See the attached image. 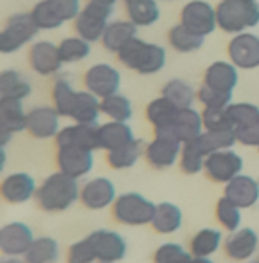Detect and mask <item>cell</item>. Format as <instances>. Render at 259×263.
Listing matches in <instances>:
<instances>
[{"label": "cell", "instance_id": "cell-1", "mask_svg": "<svg viewBox=\"0 0 259 263\" xmlns=\"http://www.w3.org/2000/svg\"><path fill=\"white\" fill-rule=\"evenodd\" d=\"M81 190L77 186V179L56 172L44 180L36 191V202L40 209L47 213H59L69 209L79 198Z\"/></svg>", "mask_w": 259, "mask_h": 263}, {"label": "cell", "instance_id": "cell-2", "mask_svg": "<svg viewBox=\"0 0 259 263\" xmlns=\"http://www.w3.org/2000/svg\"><path fill=\"white\" fill-rule=\"evenodd\" d=\"M121 63L128 69L135 70L144 76H150L158 70L164 69L166 65V49L157 44H150L141 38H133L130 40L119 52Z\"/></svg>", "mask_w": 259, "mask_h": 263}, {"label": "cell", "instance_id": "cell-3", "mask_svg": "<svg viewBox=\"0 0 259 263\" xmlns=\"http://www.w3.org/2000/svg\"><path fill=\"white\" fill-rule=\"evenodd\" d=\"M216 22L229 34L245 33L259 24L257 0H222L216 8Z\"/></svg>", "mask_w": 259, "mask_h": 263}, {"label": "cell", "instance_id": "cell-4", "mask_svg": "<svg viewBox=\"0 0 259 263\" xmlns=\"http://www.w3.org/2000/svg\"><path fill=\"white\" fill-rule=\"evenodd\" d=\"M157 204L139 193H124L113 202V216L124 226H146L155 216Z\"/></svg>", "mask_w": 259, "mask_h": 263}, {"label": "cell", "instance_id": "cell-5", "mask_svg": "<svg viewBox=\"0 0 259 263\" xmlns=\"http://www.w3.org/2000/svg\"><path fill=\"white\" fill-rule=\"evenodd\" d=\"M113 6L103 4V2H95L90 0L81 13L77 15V18L74 20L76 31L81 38H85L87 42H99L103 40L106 27H108V20L112 16Z\"/></svg>", "mask_w": 259, "mask_h": 263}, {"label": "cell", "instance_id": "cell-6", "mask_svg": "<svg viewBox=\"0 0 259 263\" xmlns=\"http://www.w3.org/2000/svg\"><path fill=\"white\" fill-rule=\"evenodd\" d=\"M38 26L34 24L31 13H18L8 18L4 29L0 31V52L11 54L22 49L38 34Z\"/></svg>", "mask_w": 259, "mask_h": 263}, {"label": "cell", "instance_id": "cell-7", "mask_svg": "<svg viewBox=\"0 0 259 263\" xmlns=\"http://www.w3.org/2000/svg\"><path fill=\"white\" fill-rule=\"evenodd\" d=\"M184 143L171 130L155 132V139L146 146V159L153 168H171L182 154Z\"/></svg>", "mask_w": 259, "mask_h": 263}, {"label": "cell", "instance_id": "cell-8", "mask_svg": "<svg viewBox=\"0 0 259 263\" xmlns=\"http://www.w3.org/2000/svg\"><path fill=\"white\" fill-rule=\"evenodd\" d=\"M180 24L186 29H189L191 33L205 38L218 27L216 9L205 0H193V2L184 6L182 15H180Z\"/></svg>", "mask_w": 259, "mask_h": 263}, {"label": "cell", "instance_id": "cell-9", "mask_svg": "<svg viewBox=\"0 0 259 263\" xmlns=\"http://www.w3.org/2000/svg\"><path fill=\"white\" fill-rule=\"evenodd\" d=\"M204 170L211 180L220 184H227L241 173V170H243V159L232 150H220L205 159Z\"/></svg>", "mask_w": 259, "mask_h": 263}, {"label": "cell", "instance_id": "cell-10", "mask_svg": "<svg viewBox=\"0 0 259 263\" xmlns=\"http://www.w3.org/2000/svg\"><path fill=\"white\" fill-rule=\"evenodd\" d=\"M85 87L88 92L95 94L99 99L117 94L121 87V74L115 67L108 63L92 65L85 74Z\"/></svg>", "mask_w": 259, "mask_h": 263}, {"label": "cell", "instance_id": "cell-11", "mask_svg": "<svg viewBox=\"0 0 259 263\" xmlns=\"http://www.w3.org/2000/svg\"><path fill=\"white\" fill-rule=\"evenodd\" d=\"M229 52L230 63L237 69H257L259 67V36L252 33H240L229 42Z\"/></svg>", "mask_w": 259, "mask_h": 263}, {"label": "cell", "instance_id": "cell-12", "mask_svg": "<svg viewBox=\"0 0 259 263\" xmlns=\"http://www.w3.org/2000/svg\"><path fill=\"white\" fill-rule=\"evenodd\" d=\"M56 162L62 173L79 179L94 168V152L77 146H59L56 154Z\"/></svg>", "mask_w": 259, "mask_h": 263}, {"label": "cell", "instance_id": "cell-13", "mask_svg": "<svg viewBox=\"0 0 259 263\" xmlns=\"http://www.w3.org/2000/svg\"><path fill=\"white\" fill-rule=\"evenodd\" d=\"M34 241L33 229L22 222H11L0 229V251L6 256H26Z\"/></svg>", "mask_w": 259, "mask_h": 263}, {"label": "cell", "instance_id": "cell-14", "mask_svg": "<svg viewBox=\"0 0 259 263\" xmlns=\"http://www.w3.org/2000/svg\"><path fill=\"white\" fill-rule=\"evenodd\" d=\"M56 146H77L85 150H99L101 141H99V124H85L76 123L59 130L56 136Z\"/></svg>", "mask_w": 259, "mask_h": 263}, {"label": "cell", "instance_id": "cell-15", "mask_svg": "<svg viewBox=\"0 0 259 263\" xmlns=\"http://www.w3.org/2000/svg\"><path fill=\"white\" fill-rule=\"evenodd\" d=\"M88 240L92 241V247L97 256V261L115 263L126 256V241L115 231L97 229L88 234Z\"/></svg>", "mask_w": 259, "mask_h": 263}, {"label": "cell", "instance_id": "cell-16", "mask_svg": "<svg viewBox=\"0 0 259 263\" xmlns=\"http://www.w3.org/2000/svg\"><path fill=\"white\" fill-rule=\"evenodd\" d=\"M59 112L54 106H36L27 112V132L36 139H51L59 134Z\"/></svg>", "mask_w": 259, "mask_h": 263}, {"label": "cell", "instance_id": "cell-17", "mask_svg": "<svg viewBox=\"0 0 259 263\" xmlns=\"http://www.w3.org/2000/svg\"><path fill=\"white\" fill-rule=\"evenodd\" d=\"M79 200L83 202L85 208L92 209V211L105 209L115 202V186L112 180L105 179V177L92 179L81 187Z\"/></svg>", "mask_w": 259, "mask_h": 263}, {"label": "cell", "instance_id": "cell-18", "mask_svg": "<svg viewBox=\"0 0 259 263\" xmlns=\"http://www.w3.org/2000/svg\"><path fill=\"white\" fill-rule=\"evenodd\" d=\"M36 182L29 173H11L8 175L2 184H0V193L2 198L9 204H24V202L31 200L33 197H36Z\"/></svg>", "mask_w": 259, "mask_h": 263}, {"label": "cell", "instance_id": "cell-19", "mask_svg": "<svg viewBox=\"0 0 259 263\" xmlns=\"http://www.w3.org/2000/svg\"><path fill=\"white\" fill-rule=\"evenodd\" d=\"M29 63L31 69L40 76H51L62 69L63 62L59 56L58 45L52 42H36L29 51Z\"/></svg>", "mask_w": 259, "mask_h": 263}, {"label": "cell", "instance_id": "cell-20", "mask_svg": "<svg viewBox=\"0 0 259 263\" xmlns=\"http://www.w3.org/2000/svg\"><path fill=\"white\" fill-rule=\"evenodd\" d=\"M223 197H227L230 202L241 209H248L259 200V184L255 179L248 175H237L230 182L225 184Z\"/></svg>", "mask_w": 259, "mask_h": 263}, {"label": "cell", "instance_id": "cell-21", "mask_svg": "<svg viewBox=\"0 0 259 263\" xmlns=\"http://www.w3.org/2000/svg\"><path fill=\"white\" fill-rule=\"evenodd\" d=\"M257 241L259 238L255 231L250 227H243V229L234 231L225 240V252L229 258L236 259V261H247L254 256Z\"/></svg>", "mask_w": 259, "mask_h": 263}, {"label": "cell", "instance_id": "cell-22", "mask_svg": "<svg viewBox=\"0 0 259 263\" xmlns=\"http://www.w3.org/2000/svg\"><path fill=\"white\" fill-rule=\"evenodd\" d=\"M27 130V112L22 99H0V132L11 136Z\"/></svg>", "mask_w": 259, "mask_h": 263}, {"label": "cell", "instance_id": "cell-23", "mask_svg": "<svg viewBox=\"0 0 259 263\" xmlns=\"http://www.w3.org/2000/svg\"><path fill=\"white\" fill-rule=\"evenodd\" d=\"M205 87L216 88V90L232 92L237 85V67L229 62H214L207 67L204 78Z\"/></svg>", "mask_w": 259, "mask_h": 263}, {"label": "cell", "instance_id": "cell-24", "mask_svg": "<svg viewBox=\"0 0 259 263\" xmlns=\"http://www.w3.org/2000/svg\"><path fill=\"white\" fill-rule=\"evenodd\" d=\"M133 139H135V136H133V130L128 123L108 121V123L99 126V141H101V148L106 152L119 150L124 144L132 143Z\"/></svg>", "mask_w": 259, "mask_h": 263}, {"label": "cell", "instance_id": "cell-25", "mask_svg": "<svg viewBox=\"0 0 259 263\" xmlns=\"http://www.w3.org/2000/svg\"><path fill=\"white\" fill-rule=\"evenodd\" d=\"M178 112H180V108H176V106L173 105L169 99H166L164 96L155 98L146 108L148 121L153 124L155 132L171 130L176 117H178Z\"/></svg>", "mask_w": 259, "mask_h": 263}, {"label": "cell", "instance_id": "cell-26", "mask_svg": "<svg viewBox=\"0 0 259 263\" xmlns=\"http://www.w3.org/2000/svg\"><path fill=\"white\" fill-rule=\"evenodd\" d=\"M137 36V26L130 20H117V22L108 24L105 34H103V45L106 51L119 52L130 40Z\"/></svg>", "mask_w": 259, "mask_h": 263}, {"label": "cell", "instance_id": "cell-27", "mask_svg": "<svg viewBox=\"0 0 259 263\" xmlns=\"http://www.w3.org/2000/svg\"><path fill=\"white\" fill-rule=\"evenodd\" d=\"M204 121H202V114H198L194 108H184L178 112L175 124H173L171 132L178 137L182 143H189L194 141L204 134Z\"/></svg>", "mask_w": 259, "mask_h": 263}, {"label": "cell", "instance_id": "cell-28", "mask_svg": "<svg viewBox=\"0 0 259 263\" xmlns=\"http://www.w3.org/2000/svg\"><path fill=\"white\" fill-rule=\"evenodd\" d=\"M128 20L137 27H150L161 18L157 0H124Z\"/></svg>", "mask_w": 259, "mask_h": 263}, {"label": "cell", "instance_id": "cell-29", "mask_svg": "<svg viewBox=\"0 0 259 263\" xmlns=\"http://www.w3.org/2000/svg\"><path fill=\"white\" fill-rule=\"evenodd\" d=\"M99 114H101V99L88 90L77 92L76 105L70 112V119H74L76 123L97 124Z\"/></svg>", "mask_w": 259, "mask_h": 263}, {"label": "cell", "instance_id": "cell-30", "mask_svg": "<svg viewBox=\"0 0 259 263\" xmlns=\"http://www.w3.org/2000/svg\"><path fill=\"white\" fill-rule=\"evenodd\" d=\"M151 226L161 234L175 233L182 226V211H180L178 205L171 204V202H161V204H157V209H155Z\"/></svg>", "mask_w": 259, "mask_h": 263}, {"label": "cell", "instance_id": "cell-31", "mask_svg": "<svg viewBox=\"0 0 259 263\" xmlns=\"http://www.w3.org/2000/svg\"><path fill=\"white\" fill-rule=\"evenodd\" d=\"M33 87L16 70H4L0 74V99H26Z\"/></svg>", "mask_w": 259, "mask_h": 263}, {"label": "cell", "instance_id": "cell-32", "mask_svg": "<svg viewBox=\"0 0 259 263\" xmlns=\"http://www.w3.org/2000/svg\"><path fill=\"white\" fill-rule=\"evenodd\" d=\"M59 258V245L54 238L42 236L34 238L33 245L24 256L26 263H56Z\"/></svg>", "mask_w": 259, "mask_h": 263}, {"label": "cell", "instance_id": "cell-33", "mask_svg": "<svg viewBox=\"0 0 259 263\" xmlns=\"http://www.w3.org/2000/svg\"><path fill=\"white\" fill-rule=\"evenodd\" d=\"M143 154H144V143L141 139H133L132 143L124 144L119 150L108 152V164L113 170L132 168Z\"/></svg>", "mask_w": 259, "mask_h": 263}, {"label": "cell", "instance_id": "cell-34", "mask_svg": "<svg viewBox=\"0 0 259 263\" xmlns=\"http://www.w3.org/2000/svg\"><path fill=\"white\" fill-rule=\"evenodd\" d=\"M220 245H222V233L218 229H212V227H205V229L198 231L191 240V254L209 258L218 251Z\"/></svg>", "mask_w": 259, "mask_h": 263}, {"label": "cell", "instance_id": "cell-35", "mask_svg": "<svg viewBox=\"0 0 259 263\" xmlns=\"http://www.w3.org/2000/svg\"><path fill=\"white\" fill-rule=\"evenodd\" d=\"M205 159L207 154L204 152L202 144L198 143V139L184 143L182 154H180V166L187 175H196L205 168Z\"/></svg>", "mask_w": 259, "mask_h": 263}, {"label": "cell", "instance_id": "cell-36", "mask_svg": "<svg viewBox=\"0 0 259 263\" xmlns=\"http://www.w3.org/2000/svg\"><path fill=\"white\" fill-rule=\"evenodd\" d=\"M198 143L202 144L204 152L207 154V157L214 152L220 150H230V146L237 143L236 139V128L232 130H222V132H207L205 130L200 137H198Z\"/></svg>", "mask_w": 259, "mask_h": 263}, {"label": "cell", "instance_id": "cell-37", "mask_svg": "<svg viewBox=\"0 0 259 263\" xmlns=\"http://www.w3.org/2000/svg\"><path fill=\"white\" fill-rule=\"evenodd\" d=\"M162 96L173 103L176 108H193L194 101V90L191 88L189 83L182 80H171L164 85L162 88Z\"/></svg>", "mask_w": 259, "mask_h": 263}, {"label": "cell", "instance_id": "cell-38", "mask_svg": "<svg viewBox=\"0 0 259 263\" xmlns=\"http://www.w3.org/2000/svg\"><path fill=\"white\" fill-rule=\"evenodd\" d=\"M101 114H105L112 121L128 123L133 116V108L128 98H124L121 94H113L101 99Z\"/></svg>", "mask_w": 259, "mask_h": 263}, {"label": "cell", "instance_id": "cell-39", "mask_svg": "<svg viewBox=\"0 0 259 263\" xmlns=\"http://www.w3.org/2000/svg\"><path fill=\"white\" fill-rule=\"evenodd\" d=\"M169 45H171L175 51L178 52H194L204 45V36H198V34L191 33L189 29L178 24V26L171 27L168 34Z\"/></svg>", "mask_w": 259, "mask_h": 263}, {"label": "cell", "instance_id": "cell-40", "mask_svg": "<svg viewBox=\"0 0 259 263\" xmlns=\"http://www.w3.org/2000/svg\"><path fill=\"white\" fill-rule=\"evenodd\" d=\"M77 92L72 88V85L63 78H58L52 87V101H54V108L59 112L62 117H70L74 105H76Z\"/></svg>", "mask_w": 259, "mask_h": 263}, {"label": "cell", "instance_id": "cell-41", "mask_svg": "<svg viewBox=\"0 0 259 263\" xmlns=\"http://www.w3.org/2000/svg\"><path fill=\"white\" fill-rule=\"evenodd\" d=\"M58 49L63 63L81 62L90 54V42H87L81 36H70L59 42Z\"/></svg>", "mask_w": 259, "mask_h": 263}, {"label": "cell", "instance_id": "cell-42", "mask_svg": "<svg viewBox=\"0 0 259 263\" xmlns=\"http://www.w3.org/2000/svg\"><path fill=\"white\" fill-rule=\"evenodd\" d=\"M230 119L234 123V128H247L259 124V106L252 103H230L227 106Z\"/></svg>", "mask_w": 259, "mask_h": 263}, {"label": "cell", "instance_id": "cell-43", "mask_svg": "<svg viewBox=\"0 0 259 263\" xmlns=\"http://www.w3.org/2000/svg\"><path fill=\"white\" fill-rule=\"evenodd\" d=\"M31 16H33L38 29H44V31L58 29V27H62L63 24H65L62 20V16H59L58 13L52 9V6L49 4V0L38 2V4L33 8V11H31Z\"/></svg>", "mask_w": 259, "mask_h": 263}, {"label": "cell", "instance_id": "cell-44", "mask_svg": "<svg viewBox=\"0 0 259 263\" xmlns=\"http://www.w3.org/2000/svg\"><path fill=\"white\" fill-rule=\"evenodd\" d=\"M216 218L225 227L227 231L234 233L240 229L241 223V208H237L234 202H230L227 197H222L216 204Z\"/></svg>", "mask_w": 259, "mask_h": 263}, {"label": "cell", "instance_id": "cell-45", "mask_svg": "<svg viewBox=\"0 0 259 263\" xmlns=\"http://www.w3.org/2000/svg\"><path fill=\"white\" fill-rule=\"evenodd\" d=\"M191 259H193V254L187 252L180 243H173V241L162 243L153 256L155 263H189Z\"/></svg>", "mask_w": 259, "mask_h": 263}, {"label": "cell", "instance_id": "cell-46", "mask_svg": "<svg viewBox=\"0 0 259 263\" xmlns=\"http://www.w3.org/2000/svg\"><path fill=\"white\" fill-rule=\"evenodd\" d=\"M202 121H204V130L207 132H222L234 128V123L227 108H204Z\"/></svg>", "mask_w": 259, "mask_h": 263}, {"label": "cell", "instance_id": "cell-47", "mask_svg": "<svg viewBox=\"0 0 259 263\" xmlns=\"http://www.w3.org/2000/svg\"><path fill=\"white\" fill-rule=\"evenodd\" d=\"M196 96L200 103H204V108H227L232 103V92L216 90L205 85L198 90Z\"/></svg>", "mask_w": 259, "mask_h": 263}, {"label": "cell", "instance_id": "cell-48", "mask_svg": "<svg viewBox=\"0 0 259 263\" xmlns=\"http://www.w3.org/2000/svg\"><path fill=\"white\" fill-rule=\"evenodd\" d=\"M97 261V256L92 247V241L87 238L76 241L70 245L69 254H67V263H94Z\"/></svg>", "mask_w": 259, "mask_h": 263}, {"label": "cell", "instance_id": "cell-49", "mask_svg": "<svg viewBox=\"0 0 259 263\" xmlns=\"http://www.w3.org/2000/svg\"><path fill=\"white\" fill-rule=\"evenodd\" d=\"M49 4H51L52 9L62 16L63 22L76 20L77 15L81 13L79 0H49Z\"/></svg>", "mask_w": 259, "mask_h": 263}, {"label": "cell", "instance_id": "cell-50", "mask_svg": "<svg viewBox=\"0 0 259 263\" xmlns=\"http://www.w3.org/2000/svg\"><path fill=\"white\" fill-rule=\"evenodd\" d=\"M236 139L237 143L245 144V146H259V124L236 128Z\"/></svg>", "mask_w": 259, "mask_h": 263}, {"label": "cell", "instance_id": "cell-51", "mask_svg": "<svg viewBox=\"0 0 259 263\" xmlns=\"http://www.w3.org/2000/svg\"><path fill=\"white\" fill-rule=\"evenodd\" d=\"M189 263H212V259H209V258H200V256H193V259H191Z\"/></svg>", "mask_w": 259, "mask_h": 263}, {"label": "cell", "instance_id": "cell-52", "mask_svg": "<svg viewBox=\"0 0 259 263\" xmlns=\"http://www.w3.org/2000/svg\"><path fill=\"white\" fill-rule=\"evenodd\" d=\"M2 263H26V261H22V259H18V258H13V256H9V258L4 259Z\"/></svg>", "mask_w": 259, "mask_h": 263}, {"label": "cell", "instance_id": "cell-53", "mask_svg": "<svg viewBox=\"0 0 259 263\" xmlns=\"http://www.w3.org/2000/svg\"><path fill=\"white\" fill-rule=\"evenodd\" d=\"M95 2H103V4H108V6H113L117 0H95Z\"/></svg>", "mask_w": 259, "mask_h": 263}, {"label": "cell", "instance_id": "cell-54", "mask_svg": "<svg viewBox=\"0 0 259 263\" xmlns=\"http://www.w3.org/2000/svg\"><path fill=\"white\" fill-rule=\"evenodd\" d=\"M257 150H259V146H257Z\"/></svg>", "mask_w": 259, "mask_h": 263}, {"label": "cell", "instance_id": "cell-55", "mask_svg": "<svg viewBox=\"0 0 259 263\" xmlns=\"http://www.w3.org/2000/svg\"><path fill=\"white\" fill-rule=\"evenodd\" d=\"M99 263H103V261H99Z\"/></svg>", "mask_w": 259, "mask_h": 263}, {"label": "cell", "instance_id": "cell-56", "mask_svg": "<svg viewBox=\"0 0 259 263\" xmlns=\"http://www.w3.org/2000/svg\"><path fill=\"white\" fill-rule=\"evenodd\" d=\"M257 261H259V259H257Z\"/></svg>", "mask_w": 259, "mask_h": 263}]
</instances>
